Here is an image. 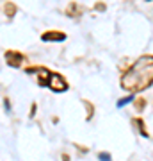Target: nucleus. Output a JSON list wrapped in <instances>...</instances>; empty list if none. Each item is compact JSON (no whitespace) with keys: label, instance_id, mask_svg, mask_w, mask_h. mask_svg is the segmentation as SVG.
<instances>
[{"label":"nucleus","instance_id":"8","mask_svg":"<svg viewBox=\"0 0 153 161\" xmlns=\"http://www.w3.org/2000/svg\"><path fill=\"white\" fill-rule=\"evenodd\" d=\"M135 124L139 125V131H141V134H142V136H148L146 129H144V125H142V120H139V118H137V120H135Z\"/></svg>","mask_w":153,"mask_h":161},{"label":"nucleus","instance_id":"9","mask_svg":"<svg viewBox=\"0 0 153 161\" xmlns=\"http://www.w3.org/2000/svg\"><path fill=\"white\" fill-rule=\"evenodd\" d=\"M14 11H16V7H14V6H11V4H9V6H6V13L9 14V16H13V14H14Z\"/></svg>","mask_w":153,"mask_h":161},{"label":"nucleus","instance_id":"4","mask_svg":"<svg viewBox=\"0 0 153 161\" xmlns=\"http://www.w3.org/2000/svg\"><path fill=\"white\" fill-rule=\"evenodd\" d=\"M41 40L43 41H64L66 34L64 32H57V31H48V32L41 34Z\"/></svg>","mask_w":153,"mask_h":161},{"label":"nucleus","instance_id":"5","mask_svg":"<svg viewBox=\"0 0 153 161\" xmlns=\"http://www.w3.org/2000/svg\"><path fill=\"white\" fill-rule=\"evenodd\" d=\"M38 84L39 86H50V79H52V72H48L46 68H38Z\"/></svg>","mask_w":153,"mask_h":161},{"label":"nucleus","instance_id":"11","mask_svg":"<svg viewBox=\"0 0 153 161\" xmlns=\"http://www.w3.org/2000/svg\"><path fill=\"white\" fill-rule=\"evenodd\" d=\"M4 102H6V109L11 111V104H9V100H4Z\"/></svg>","mask_w":153,"mask_h":161},{"label":"nucleus","instance_id":"7","mask_svg":"<svg viewBox=\"0 0 153 161\" xmlns=\"http://www.w3.org/2000/svg\"><path fill=\"white\" fill-rule=\"evenodd\" d=\"M98 159H100V161H112L109 152H100V154H98Z\"/></svg>","mask_w":153,"mask_h":161},{"label":"nucleus","instance_id":"3","mask_svg":"<svg viewBox=\"0 0 153 161\" xmlns=\"http://www.w3.org/2000/svg\"><path fill=\"white\" fill-rule=\"evenodd\" d=\"M23 59H25V56L23 54H20V52L16 50H7L6 52V61L9 66H13V68H20L23 63Z\"/></svg>","mask_w":153,"mask_h":161},{"label":"nucleus","instance_id":"10","mask_svg":"<svg viewBox=\"0 0 153 161\" xmlns=\"http://www.w3.org/2000/svg\"><path fill=\"white\" fill-rule=\"evenodd\" d=\"M135 102H137V109H139V111H142V109H144V102H146L144 98H137Z\"/></svg>","mask_w":153,"mask_h":161},{"label":"nucleus","instance_id":"2","mask_svg":"<svg viewBox=\"0 0 153 161\" xmlns=\"http://www.w3.org/2000/svg\"><path fill=\"white\" fill-rule=\"evenodd\" d=\"M50 88L54 90V92H66L68 90V82L64 80L63 75L55 74V72H52V79H50Z\"/></svg>","mask_w":153,"mask_h":161},{"label":"nucleus","instance_id":"1","mask_svg":"<svg viewBox=\"0 0 153 161\" xmlns=\"http://www.w3.org/2000/svg\"><path fill=\"white\" fill-rule=\"evenodd\" d=\"M153 82V56H141L121 77V88L142 92Z\"/></svg>","mask_w":153,"mask_h":161},{"label":"nucleus","instance_id":"6","mask_svg":"<svg viewBox=\"0 0 153 161\" xmlns=\"http://www.w3.org/2000/svg\"><path fill=\"white\" fill-rule=\"evenodd\" d=\"M134 98H135L134 95H128V97H125V98H119L116 106H118V108H123V106H126V104H130L132 100H134Z\"/></svg>","mask_w":153,"mask_h":161}]
</instances>
